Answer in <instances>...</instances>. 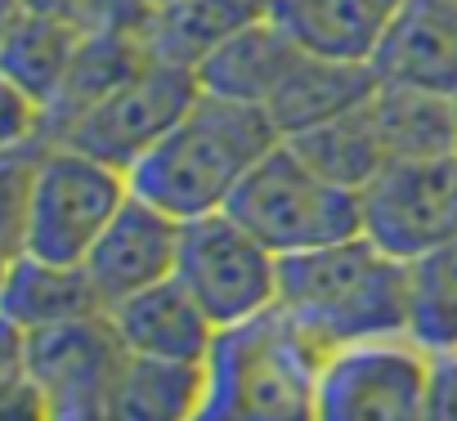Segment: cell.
Instances as JSON below:
<instances>
[{
  "mask_svg": "<svg viewBox=\"0 0 457 421\" xmlns=\"http://www.w3.org/2000/svg\"><path fill=\"white\" fill-rule=\"evenodd\" d=\"M278 310L323 354L408 341V260L390 256L368 234L283 256Z\"/></svg>",
  "mask_w": 457,
  "mask_h": 421,
  "instance_id": "cell-1",
  "label": "cell"
},
{
  "mask_svg": "<svg viewBox=\"0 0 457 421\" xmlns=\"http://www.w3.org/2000/svg\"><path fill=\"white\" fill-rule=\"evenodd\" d=\"M283 144L265 108L197 95L179 126L130 170V188L175 220H202L234 202L243 179Z\"/></svg>",
  "mask_w": 457,
  "mask_h": 421,
  "instance_id": "cell-2",
  "label": "cell"
},
{
  "mask_svg": "<svg viewBox=\"0 0 457 421\" xmlns=\"http://www.w3.org/2000/svg\"><path fill=\"white\" fill-rule=\"evenodd\" d=\"M328 354L274 305L261 318L220 327L206 354L197 421H319Z\"/></svg>",
  "mask_w": 457,
  "mask_h": 421,
  "instance_id": "cell-3",
  "label": "cell"
},
{
  "mask_svg": "<svg viewBox=\"0 0 457 421\" xmlns=\"http://www.w3.org/2000/svg\"><path fill=\"white\" fill-rule=\"evenodd\" d=\"M224 210L278 256L319 252L363 234L359 193L319 175L287 139L243 179V188Z\"/></svg>",
  "mask_w": 457,
  "mask_h": 421,
  "instance_id": "cell-4",
  "label": "cell"
},
{
  "mask_svg": "<svg viewBox=\"0 0 457 421\" xmlns=\"http://www.w3.org/2000/svg\"><path fill=\"white\" fill-rule=\"evenodd\" d=\"M130 175L72 144H46L14 256H37L54 265H81L117 210L130 202ZM10 260V256H5Z\"/></svg>",
  "mask_w": 457,
  "mask_h": 421,
  "instance_id": "cell-5",
  "label": "cell"
},
{
  "mask_svg": "<svg viewBox=\"0 0 457 421\" xmlns=\"http://www.w3.org/2000/svg\"><path fill=\"white\" fill-rule=\"evenodd\" d=\"M175 278L197 296L215 327H238L278 305L283 256L228 210H215L202 220H184Z\"/></svg>",
  "mask_w": 457,
  "mask_h": 421,
  "instance_id": "cell-6",
  "label": "cell"
},
{
  "mask_svg": "<svg viewBox=\"0 0 457 421\" xmlns=\"http://www.w3.org/2000/svg\"><path fill=\"white\" fill-rule=\"evenodd\" d=\"M121 341L104 318L46 332H5V363L28 376L50 421H108V385Z\"/></svg>",
  "mask_w": 457,
  "mask_h": 421,
  "instance_id": "cell-7",
  "label": "cell"
},
{
  "mask_svg": "<svg viewBox=\"0 0 457 421\" xmlns=\"http://www.w3.org/2000/svg\"><path fill=\"white\" fill-rule=\"evenodd\" d=\"M202 95L193 68L175 63H144L126 81H117L99 103H90L63 135L59 144H72L108 166H121L126 175L179 126V117L193 108Z\"/></svg>",
  "mask_w": 457,
  "mask_h": 421,
  "instance_id": "cell-8",
  "label": "cell"
},
{
  "mask_svg": "<svg viewBox=\"0 0 457 421\" xmlns=\"http://www.w3.org/2000/svg\"><path fill=\"white\" fill-rule=\"evenodd\" d=\"M363 234L399 260L457 243V153L399 157L363 193Z\"/></svg>",
  "mask_w": 457,
  "mask_h": 421,
  "instance_id": "cell-9",
  "label": "cell"
},
{
  "mask_svg": "<svg viewBox=\"0 0 457 421\" xmlns=\"http://www.w3.org/2000/svg\"><path fill=\"white\" fill-rule=\"evenodd\" d=\"M430 354L412 341H377L328 354L319 421H426Z\"/></svg>",
  "mask_w": 457,
  "mask_h": 421,
  "instance_id": "cell-10",
  "label": "cell"
},
{
  "mask_svg": "<svg viewBox=\"0 0 457 421\" xmlns=\"http://www.w3.org/2000/svg\"><path fill=\"white\" fill-rule=\"evenodd\" d=\"M179 234H184V220L166 216V210L153 206L148 197L130 193V202L117 210V220L104 229V238L81 260L99 301H104V310L121 305L126 296H135L144 287L175 278Z\"/></svg>",
  "mask_w": 457,
  "mask_h": 421,
  "instance_id": "cell-11",
  "label": "cell"
},
{
  "mask_svg": "<svg viewBox=\"0 0 457 421\" xmlns=\"http://www.w3.org/2000/svg\"><path fill=\"white\" fill-rule=\"evenodd\" d=\"M368 68L377 86L457 99V0H399Z\"/></svg>",
  "mask_w": 457,
  "mask_h": 421,
  "instance_id": "cell-12",
  "label": "cell"
},
{
  "mask_svg": "<svg viewBox=\"0 0 457 421\" xmlns=\"http://www.w3.org/2000/svg\"><path fill=\"white\" fill-rule=\"evenodd\" d=\"M108 323H112L121 350L148 354V359H170V363H206V354L220 336L211 314L197 305V296L179 278H166L157 287L126 296L121 305L108 310Z\"/></svg>",
  "mask_w": 457,
  "mask_h": 421,
  "instance_id": "cell-13",
  "label": "cell"
},
{
  "mask_svg": "<svg viewBox=\"0 0 457 421\" xmlns=\"http://www.w3.org/2000/svg\"><path fill=\"white\" fill-rule=\"evenodd\" d=\"M301 54H305V45L265 14V19L247 23L243 32H234L224 45H215L197 63V86L206 95H220V99L265 108Z\"/></svg>",
  "mask_w": 457,
  "mask_h": 421,
  "instance_id": "cell-14",
  "label": "cell"
},
{
  "mask_svg": "<svg viewBox=\"0 0 457 421\" xmlns=\"http://www.w3.org/2000/svg\"><path fill=\"white\" fill-rule=\"evenodd\" d=\"M86 41V28L54 10L14 5L5 14V45H0V81L32 95L41 108L59 95V86L72 72V59Z\"/></svg>",
  "mask_w": 457,
  "mask_h": 421,
  "instance_id": "cell-15",
  "label": "cell"
},
{
  "mask_svg": "<svg viewBox=\"0 0 457 421\" xmlns=\"http://www.w3.org/2000/svg\"><path fill=\"white\" fill-rule=\"evenodd\" d=\"M0 305H5V332H23V336L108 314L86 265H54V260H37V256L5 260Z\"/></svg>",
  "mask_w": 457,
  "mask_h": 421,
  "instance_id": "cell-16",
  "label": "cell"
},
{
  "mask_svg": "<svg viewBox=\"0 0 457 421\" xmlns=\"http://www.w3.org/2000/svg\"><path fill=\"white\" fill-rule=\"evenodd\" d=\"M372 90H377V77L368 63L328 59V54L305 50L296 59V68L287 72V81L265 103V117L274 121V130L283 139H296L314 126H328V121L354 112L359 103H368Z\"/></svg>",
  "mask_w": 457,
  "mask_h": 421,
  "instance_id": "cell-17",
  "label": "cell"
},
{
  "mask_svg": "<svg viewBox=\"0 0 457 421\" xmlns=\"http://www.w3.org/2000/svg\"><path fill=\"white\" fill-rule=\"evenodd\" d=\"M399 0H265V14L287 28L305 50L328 59L368 63Z\"/></svg>",
  "mask_w": 457,
  "mask_h": 421,
  "instance_id": "cell-18",
  "label": "cell"
},
{
  "mask_svg": "<svg viewBox=\"0 0 457 421\" xmlns=\"http://www.w3.org/2000/svg\"><path fill=\"white\" fill-rule=\"evenodd\" d=\"M206 363H170L121 350L108 385V421H197Z\"/></svg>",
  "mask_w": 457,
  "mask_h": 421,
  "instance_id": "cell-19",
  "label": "cell"
},
{
  "mask_svg": "<svg viewBox=\"0 0 457 421\" xmlns=\"http://www.w3.org/2000/svg\"><path fill=\"white\" fill-rule=\"evenodd\" d=\"M256 19H265V0H175V5L144 14L139 41L153 63H175L197 72V63L215 45H224Z\"/></svg>",
  "mask_w": 457,
  "mask_h": 421,
  "instance_id": "cell-20",
  "label": "cell"
},
{
  "mask_svg": "<svg viewBox=\"0 0 457 421\" xmlns=\"http://www.w3.org/2000/svg\"><path fill=\"white\" fill-rule=\"evenodd\" d=\"M368 117L390 161L453 153V99L444 95H426L408 86H377L368 99Z\"/></svg>",
  "mask_w": 457,
  "mask_h": 421,
  "instance_id": "cell-21",
  "label": "cell"
},
{
  "mask_svg": "<svg viewBox=\"0 0 457 421\" xmlns=\"http://www.w3.org/2000/svg\"><path fill=\"white\" fill-rule=\"evenodd\" d=\"M287 144L319 175H328V179H337L341 188H354V193H363L390 166V153H386V144H381V135H377V126L368 117V103H359L354 112H345V117H337L328 126H314V130H305V135H296Z\"/></svg>",
  "mask_w": 457,
  "mask_h": 421,
  "instance_id": "cell-22",
  "label": "cell"
},
{
  "mask_svg": "<svg viewBox=\"0 0 457 421\" xmlns=\"http://www.w3.org/2000/svg\"><path fill=\"white\" fill-rule=\"evenodd\" d=\"M408 341L430 359L457 354V243L408 260Z\"/></svg>",
  "mask_w": 457,
  "mask_h": 421,
  "instance_id": "cell-23",
  "label": "cell"
},
{
  "mask_svg": "<svg viewBox=\"0 0 457 421\" xmlns=\"http://www.w3.org/2000/svg\"><path fill=\"white\" fill-rule=\"evenodd\" d=\"M426 421H457V354H439V359H430Z\"/></svg>",
  "mask_w": 457,
  "mask_h": 421,
  "instance_id": "cell-24",
  "label": "cell"
},
{
  "mask_svg": "<svg viewBox=\"0 0 457 421\" xmlns=\"http://www.w3.org/2000/svg\"><path fill=\"white\" fill-rule=\"evenodd\" d=\"M0 421H50L28 376L10 363H5V412H0Z\"/></svg>",
  "mask_w": 457,
  "mask_h": 421,
  "instance_id": "cell-25",
  "label": "cell"
},
{
  "mask_svg": "<svg viewBox=\"0 0 457 421\" xmlns=\"http://www.w3.org/2000/svg\"><path fill=\"white\" fill-rule=\"evenodd\" d=\"M126 5H130L135 14H153V10H162V5H175V0H126Z\"/></svg>",
  "mask_w": 457,
  "mask_h": 421,
  "instance_id": "cell-26",
  "label": "cell"
},
{
  "mask_svg": "<svg viewBox=\"0 0 457 421\" xmlns=\"http://www.w3.org/2000/svg\"><path fill=\"white\" fill-rule=\"evenodd\" d=\"M453 153H457V99H453Z\"/></svg>",
  "mask_w": 457,
  "mask_h": 421,
  "instance_id": "cell-27",
  "label": "cell"
}]
</instances>
